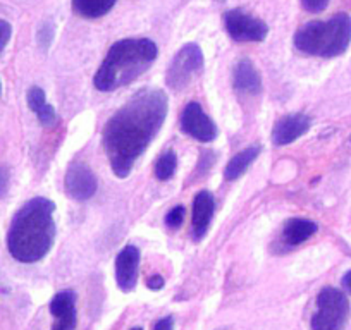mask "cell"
Returning a JSON list of instances; mask_svg holds the SVG:
<instances>
[{"label": "cell", "mask_w": 351, "mask_h": 330, "mask_svg": "<svg viewBox=\"0 0 351 330\" xmlns=\"http://www.w3.org/2000/svg\"><path fill=\"white\" fill-rule=\"evenodd\" d=\"M205 60L197 43H188L176 53L167 69V85L172 90H183L191 83L195 76L204 71Z\"/></svg>", "instance_id": "6"}, {"label": "cell", "mask_w": 351, "mask_h": 330, "mask_svg": "<svg viewBox=\"0 0 351 330\" xmlns=\"http://www.w3.org/2000/svg\"><path fill=\"white\" fill-rule=\"evenodd\" d=\"M176 167H178V157H176V151L167 150L165 153H162L158 157L157 164H155V176L160 181H167L174 176Z\"/></svg>", "instance_id": "18"}, {"label": "cell", "mask_w": 351, "mask_h": 330, "mask_svg": "<svg viewBox=\"0 0 351 330\" xmlns=\"http://www.w3.org/2000/svg\"><path fill=\"white\" fill-rule=\"evenodd\" d=\"M56 205L47 198H33L14 215L8 232V248L21 264H35L47 257L56 238Z\"/></svg>", "instance_id": "2"}, {"label": "cell", "mask_w": 351, "mask_h": 330, "mask_svg": "<svg viewBox=\"0 0 351 330\" xmlns=\"http://www.w3.org/2000/svg\"><path fill=\"white\" fill-rule=\"evenodd\" d=\"M310 129V117L305 114H289L276 123L272 129V141L278 147L293 143Z\"/></svg>", "instance_id": "12"}, {"label": "cell", "mask_w": 351, "mask_h": 330, "mask_svg": "<svg viewBox=\"0 0 351 330\" xmlns=\"http://www.w3.org/2000/svg\"><path fill=\"white\" fill-rule=\"evenodd\" d=\"M181 129L188 136L204 141V143L214 141L217 136V127H215L214 120L204 112L200 103L197 102H191L184 107L183 116H181Z\"/></svg>", "instance_id": "8"}, {"label": "cell", "mask_w": 351, "mask_h": 330, "mask_svg": "<svg viewBox=\"0 0 351 330\" xmlns=\"http://www.w3.org/2000/svg\"><path fill=\"white\" fill-rule=\"evenodd\" d=\"M350 313L344 292L334 288H324L317 296V312L312 316V330H343Z\"/></svg>", "instance_id": "5"}, {"label": "cell", "mask_w": 351, "mask_h": 330, "mask_svg": "<svg viewBox=\"0 0 351 330\" xmlns=\"http://www.w3.org/2000/svg\"><path fill=\"white\" fill-rule=\"evenodd\" d=\"M8 188V170L0 169V193H4Z\"/></svg>", "instance_id": "27"}, {"label": "cell", "mask_w": 351, "mask_h": 330, "mask_svg": "<svg viewBox=\"0 0 351 330\" xmlns=\"http://www.w3.org/2000/svg\"><path fill=\"white\" fill-rule=\"evenodd\" d=\"M12 35V28L8 21L4 19H0V53L4 52L5 47H8L9 40H11Z\"/></svg>", "instance_id": "22"}, {"label": "cell", "mask_w": 351, "mask_h": 330, "mask_svg": "<svg viewBox=\"0 0 351 330\" xmlns=\"http://www.w3.org/2000/svg\"><path fill=\"white\" fill-rule=\"evenodd\" d=\"M154 330H174V318L172 316H165V318L158 320L155 323Z\"/></svg>", "instance_id": "25"}, {"label": "cell", "mask_w": 351, "mask_h": 330, "mask_svg": "<svg viewBox=\"0 0 351 330\" xmlns=\"http://www.w3.org/2000/svg\"><path fill=\"white\" fill-rule=\"evenodd\" d=\"M64 188L73 200H90L97 191V177L84 164H73L64 177Z\"/></svg>", "instance_id": "9"}, {"label": "cell", "mask_w": 351, "mask_h": 330, "mask_svg": "<svg viewBox=\"0 0 351 330\" xmlns=\"http://www.w3.org/2000/svg\"><path fill=\"white\" fill-rule=\"evenodd\" d=\"M147 285L152 289V291H158V289L164 288V279H162V275H152L150 279L147 281Z\"/></svg>", "instance_id": "26"}, {"label": "cell", "mask_w": 351, "mask_h": 330, "mask_svg": "<svg viewBox=\"0 0 351 330\" xmlns=\"http://www.w3.org/2000/svg\"><path fill=\"white\" fill-rule=\"evenodd\" d=\"M343 288L351 294V270L343 277Z\"/></svg>", "instance_id": "28"}, {"label": "cell", "mask_w": 351, "mask_h": 330, "mask_svg": "<svg viewBox=\"0 0 351 330\" xmlns=\"http://www.w3.org/2000/svg\"><path fill=\"white\" fill-rule=\"evenodd\" d=\"M50 313L56 318L52 330H74L77 323L76 316V294L71 291L59 292L49 305Z\"/></svg>", "instance_id": "11"}, {"label": "cell", "mask_w": 351, "mask_h": 330, "mask_svg": "<svg viewBox=\"0 0 351 330\" xmlns=\"http://www.w3.org/2000/svg\"><path fill=\"white\" fill-rule=\"evenodd\" d=\"M116 0H73V9L76 14L86 19H97L106 16L114 8Z\"/></svg>", "instance_id": "17"}, {"label": "cell", "mask_w": 351, "mask_h": 330, "mask_svg": "<svg viewBox=\"0 0 351 330\" xmlns=\"http://www.w3.org/2000/svg\"><path fill=\"white\" fill-rule=\"evenodd\" d=\"M131 330H143V329H141V327H136V329H131Z\"/></svg>", "instance_id": "29"}, {"label": "cell", "mask_w": 351, "mask_h": 330, "mask_svg": "<svg viewBox=\"0 0 351 330\" xmlns=\"http://www.w3.org/2000/svg\"><path fill=\"white\" fill-rule=\"evenodd\" d=\"M0 92H2V85H0Z\"/></svg>", "instance_id": "30"}, {"label": "cell", "mask_w": 351, "mask_h": 330, "mask_svg": "<svg viewBox=\"0 0 351 330\" xmlns=\"http://www.w3.org/2000/svg\"><path fill=\"white\" fill-rule=\"evenodd\" d=\"M315 232L317 224L313 220H308V218H291V220H288V224L285 225L282 236H285V241L288 242L289 246H296L312 238Z\"/></svg>", "instance_id": "16"}, {"label": "cell", "mask_w": 351, "mask_h": 330, "mask_svg": "<svg viewBox=\"0 0 351 330\" xmlns=\"http://www.w3.org/2000/svg\"><path fill=\"white\" fill-rule=\"evenodd\" d=\"M52 38H53V26L47 25V26H43V28H40L38 42H40V45L43 47V50L49 49V45L52 43Z\"/></svg>", "instance_id": "23"}, {"label": "cell", "mask_w": 351, "mask_h": 330, "mask_svg": "<svg viewBox=\"0 0 351 330\" xmlns=\"http://www.w3.org/2000/svg\"><path fill=\"white\" fill-rule=\"evenodd\" d=\"M262 148L260 147H250L241 150L239 153H236L231 160L228 162L226 165V170H224V177L226 181H236L238 177H241L243 174L248 170L250 165L255 162V158L258 157Z\"/></svg>", "instance_id": "15"}, {"label": "cell", "mask_w": 351, "mask_h": 330, "mask_svg": "<svg viewBox=\"0 0 351 330\" xmlns=\"http://www.w3.org/2000/svg\"><path fill=\"white\" fill-rule=\"evenodd\" d=\"M302 4L308 12H322L329 5V0H302Z\"/></svg>", "instance_id": "24"}, {"label": "cell", "mask_w": 351, "mask_h": 330, "mask_svg": "<svg viewBox=\"0 0 351 330\" xmlns=\"http://www.w3.org/2000/svg\"><path fill=\"white\" fill-rule=\"evenodd\" d=\"M36 117H38V120L43 124V126H52V124H56V120H57L56 109L47 103L42 110H38V112H36Z\"/></svg>", "instance_id": "21"}, {"label": "cell", "mask_w": 351, "mask_h": 330, "mask_svg": "<svg viewBox=\"0 0 351 330\" xmlns=\"http://www.w3.org/2000/svg\"><path fill=\"white\" fill-rule=\"evenodd\" d=\"M351 42V18L344 12L327 21H310L295 33V47L306 55L337 57Z\"/></svg>", "instance_id": "4"}, {"label": "cell", "mask_w": 351, "mask_h": 330, "mask_svg": "<svg viewBox=\"0 0 351 330\" xmlns=\"http://www.w3.org/2000/svg\"><path fill=\"white\" fill-rule=\"evenodd\" d=\"M226 31L234 42H263L269 35V26L258 18L246 14L241 9H231L224 14Z\"/></svg>", "instance_id": "7"}, {"label": "cell", "mask_w": 351, "mask_h": 330, "mask_svg": "<svg viewBox=\"0 0 351 330\" xmlns=\"http://www.w3.org/2000/svg\"><path fill=\"white\" fill-rule=\"evenodd\" d=\"M167 116V97L160 90H141L104 127V148L114 174L130 176Z\"/></svg>", "instance_id": "1"}, {"label": "cell", "mask_w": 351, "mask_h": 330, "mask_svg": "<svg viewBox=\"0 0 351 330\" xmlns=\"http://www.w3.org/2000/svg\"><path fill=\"white\" fill-rule=\"evenodd\" d=\"M232 86L245 95H256L262 90V76L250 59H239L232 69Z\"/></svg>", "instance_id": "13"}, {"label": "cell", "mask_w": 351, "mask_h": 330, "mask_svg": "<svg viewBox=\"0 0 351 330\" xmlns=\"http://www.w3.org/2000/svg\"><path fill=\"white\" fill-rule=\"evenodd\" d=\"M138 267H140V250L136 246H126L116 258V281L124 292L136 288Z\"/></svg>", "instance_id": "10"}, {"label": "cell", "mask_w": 351, "mask_h": 330, "mask_svg": "<svg viewBox=\"0 0 351 330\" xmlns=\"http://www.w3.org/2000/svg\"><path fill=\"white\" fill-rule=\"evenodd\" d=\"M45 105H47L45 92H43L42 88H38V86H33V88H29V92H28V107L29 109L36 114L38 110H42Z\"/></svg>", "instance_id": "19"}, {"label": "cell", "mask_w": 351, "mask_h": 330, "mask_svg": "<svg viewBox=\"0 0 351 330\" xmlns=\"http://www.w3.org/2000/svg\"><path fill=\"white\" fill-rule=\"evenodd\" d=\"M215 212V201L208 191H200L193 201V234L197 241H200L208 231L212 217Z\"/></svg>", "instance_id": "14"}, {"label": "cell", "mask_w": 351, "mask_h": 330, "mask_svg": "<svg viewBox=\"0 0 351 330\" xmlns=\"http://www.w3.org/2000/svg\"><path fill=\"white\" fill-rule=\"evenodd\" d=\"M184 214H186L184 207L172 208V210L169 212L167 215H165V224H167L169 227H172V229L180 227V225L183 224V220H184Z\"/></svg>", "instance_id": "20"}, {"label": "cell", "mask_w": 351, "mask_h": 330, "mask_svg": "<svg viewBox=\"0 0 351 330\" xmlns=\"http://www.w3.org/2000/svg\"><path fill=\"white\" fill-rule=\"evenodd\" d=\"M158 49L148 38H126L114 43L93 77L100 92H114L140 77L157 59Z\"/></svg>", "instance_id": "3"}]
</instances>
